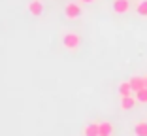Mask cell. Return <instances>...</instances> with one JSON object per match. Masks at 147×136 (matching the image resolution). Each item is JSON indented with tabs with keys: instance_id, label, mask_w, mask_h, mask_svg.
<instances>
[{
	"instance_id": "30bf717a",
	"label": "cell",
	"mask_w": 147,
	"mask_h": 136,
	"mask_svg": "<svg viewBox=\"0 0 147 136\" xmlns=\"http://www.w3.org/2000/svg\"><path fill=\"white\" fill-rule=\"evenodd\" d=\"M134 134L136 136H147V121H140L134 125Z\"/></svg>"
},
{
	"instance_id": "52a82bcc",
	"label": "cell",
	"mask_w": 147,
	"mask_h": 136,
	"mask_svg": "<svg viewBox=\"0 0 147 136\" xmlns=\"http://www.w3.org/2000/svg\"><path fill=\"white\" fill-rule=\"evenodd\" d=\"M128 81H130V85H132V89H134V93L140 91V89H145V78H143V76H132Z\"/></svg>"
},
{
	"instance_id": "7c38bea8",
	"label": "cell",
	"mask_w": 147,
	"mask_h": 136,
	"mask_svg": "<svg viewBox=\"0 0 147 136\" xmlns=\"http://www.w3.org/2000/svg\"><path fill=\"white\" fill-rule=\"evenodd\" d=\"M134 97L138 98V102H142V104H147V87L145 89H140V91L134 93Z\"/></svg>"
},
{
	"instance_id": "5bb4252c",
	"label": "cell",
	"mask_w": 147,
	"mask_h": 136,
	"mask_svg": "<svg viewBox=\"0 0 147 136\" xmlns=\"http://www.w3.org/2000/svg\"><path fill=\"white\" fill-rule=\"evenodd\" d=\"M145 87H147V76H145Z\"/></svg>"
},
{
	"instance_id": "7a4b0ae2",
	"label": "cell",
	"mask_w": 147,
	"mask_h": 136,
	"mask_svg": "<svg viewBox=\"0 0 147 136\" xmlns=\"http://www.w3.org/2000/svg\"><path fill=\"white\" fill-rule=\"evenodd\" d=\"M64 15L68 21H76V19H79L83 15V9L79 4H76V2H68L64 8Z\"/></svg>"
},
{
	"instance_id": "9c48e42d",
	"label": "cell",
	"mask_w": 147,
	"mask_h": 136,
	"mask_svg": "<svg viewBox=\"0 0 147 136\" xmlns=\"http://www.w3.org/2000/svg\"><path fill=\"white\" fill-rule=\"evenodd\" d=\"M132 93H134V89H132L130 81H121V83H119V95H121V97H130Z\"/></svg>"
},
{
	"instance_id": "6da1fadb",
	"label": "cell",
	"mask_w": 147,
	"mask_h": 136,
	"mask_svg": "<svg viewBox=\"0 0 147 136\" xmlns=\"http://www.w3.org/2000/svg\"><path fill=\"white\" fill-rule=\"evenodd\" d=\"M62 45H64V49H68V51H78L79 45H81V36L76 34V32H66V34L62 36Z\"/></svg>"
},
{
	"instance_id": "3957f363",
	"label": "cell",
	"mask_w": 147,
	"mask_h": 136,
	"mask_svg": "<svg viewBox=\"0 0 147 136\" xmlns=\"http://www.w3.org/2000/svg\"><path fill=\"white\" fill-rule=\"evenodd\" d=\"M26 9H28L30 15L40 17V15L43 13V2H42V0H30V2L26 4Z\"/></svg>"
},
{
	"instance_id": "277c9868",
	"label": "cell",
	"mask_w": 147,
	"mask_h": 136,
	"mask_svg": "<svg viewBox=\"0 0 147 136\" xmlns=\"http://www.w3.org/2000/svg\"><path fill=\"white\" fill-rule=\"evenodd\" d=\"M113 12L123 15L130 12V0H113Z\"/></svg>"
},
{
	"instance_id": "5b68a950",
	"label": "cell",
	"mask_w": 147,
	"mask_h": 136,
	"mask_svg": "<svg viewBox=\"0 0 147 136\" xmlns=\"http://www.w3.org/2000/svg\"><path fill=\"white\" fill-rule=\"evenodd\" d=\"M136 104H138V98L132 97V95H130V97H121V110H125V112L134 110Z\"/></svg>"
},
{
	"instance_id": "8992f818",
	"label": "cell",
	"mask_w": 147,
	"mask_h": 136,
	"mask_svg": "<svg viewBox=\"0 0 147 136\" xmlns=\"http://www.w3.org/2000/svg\"><path fill=\"white\" fill-rule=\"evenodd\" d=\"M113 131H115V127H113L109 121H100V123H98L100 136H113Z\"/></svg>"
},
{
	"instance_id": "8fae6325",
	"label": "cell",
	"mask_w": 147,
	"mask_h": 136,
	"mask_svg": "<svg viewBox=\"0 0 147 136\" xmlns=\"http://www.w3.org/2000/svg\"><path fill=\"white\" fill-rule=\"evenodd\" d=\"M136 13L140 17H147V0H140L136 6Z\"/></svg>"
},
{
	"instance_id": "ba28073f",
	"label": "cell",
	"mask_w": 147,
	"mask_h": 136,
	"mask_svg": "<svg viewBox=\"0 0 147 136\" xmlns=\"http://www.w3.org/2000/svg\"><path fill=\"white\" fill-rule=\"evenodd\" d=\"M83 136H100L98 132V123H89L83 127Z\"/></svg>"
},
{
	"instance_id": "4fadbf2b",
	"label": "cell",
	"mask_w": 147,
	"mask_h": 136,
	"mask_svg": "<svg viewBox=\"0 0 147 136\" xmlns=\"http://www.w3.org/2000/svg\"><path fill=\"white\" fill-rule=\"evenodd\" d=\"M83 4H92V2H96V0H81Z\"/></svg>"
}]
</instances>
